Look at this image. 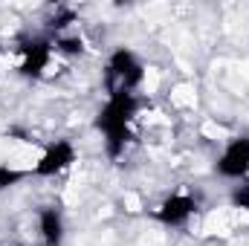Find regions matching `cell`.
Masks as SVG:
<instances>
[{
  "label": "cell",
  "instance_id": "3",
  "mask_svg": "<svg viewBox=\"0 0 249 246\" xmlns=\"http://www.w3.org/2000/svg\"><path fill=\"white\" fill-rule=\"evenodd\" d=\"M75 159H78L75 145H72L70 139H55V142H50V145L44 148V154L38 157V162H35V168L29 171V177H55V174L67 171Z\"/></svg>",
  "mask_w": 249,
  "mask_h": 246
},
{
  "label": "cell",
  "instance_id": "8",
  "mask_svg": "<svg viewBox=\"0 0 249 246\" xmlns=\"http://www.w3.org/2000/svg\"><path fill=\"white\" fill-rule=\"evenodd\" d=\"M29 174L26 171H20V168H12V165H6V162H0V191H6V188H15V185H20L26 180Z\"/></svg>",
  "mask_w": 249,
  "mask_h": 246
},
{
  "label": "cell",
  "instance_id": "10",
  "mask_svg": "<svg viewBox=\"0 0 249 246\" xmlns=\"http://www.w3.org/2000/svg\"><path fill=\"white\" fill-rule=\"evenodd\" d=\"M55 53L81 55V53H84V41H81V38H55Z\"/></svg>",
  "mask_w": 249,
  "mask_h": 246
},
{
  "label": "cell",
  "instance_id": "5",
  "mask_svg": "<svg viewBox=\"0 0 249 246\" xmlns=\"http://www.w3.org/2000/svg\"><path fill=\"white\" fill-rule=\"evenodd\" d=\"M53 50L55 44L47 41V38H29L20 44V64H18V72L23 78H41L44 70L50 67L53 58Z\"/></svg>",
  "mask_w": 249,
  "mask_h": 246
},
{
  "label": "cell",
  "instance_id": "7",
  "mask_svg": "<svg viewBox=\"0 0 249 246\" xmlns=\"http://www.w3.org/2000/svg\"><path fill=\"white\" fill-rule=\"evenodd\" d=\"M38 232H41L44 246H61L64 244L61 209H55V206H41V209H38Z\"/></svg>",
  "mask_w": 249,
  "mask_h": 246
},
{
  "label": "cell",
  "instance_id": "9",
  "mask_svg": "<svg viewBox=\"0 0 249 246\" xmlns=\"http://www.w3.org/2000/svg\"><path fill=\"white\" fill-rule=\"evenodd\" d=\"M70 23H75V12L72 9H61V12H55L53 18H50V32H64Z\"/></svg>",
  "mask_w": 249,
  "mask_h": 246
},
{
  "label": "cell",
  "instance_id": "1",
  "mask_svg": "<svg viewBox=\"0 0 249 246\" xmlns=\"http://www.w3.org/2000/svg\"><path fill=\"white\" fill-rule=\"evenodd\" d=\"M139 110V99L136 93L116 87L110 93V99L105 102V107L96 116V130L105 133V148L110 159H119L124 151V145L130 142V122Z\"/></svg>",
  "mask_w": 249,
  "mask_h": 246
},
{
  "label": "cell",
  "instance_id": "6",
  "mask_svg": "<svg viewBox=\"0 0 249 246\" xmlns=\"http://www.w3.org/2000/svg\"><path fill=\"white\" fill-rule=\"evenodd\" d=\"M197 211V200L191 194H171L165 197L157 209H154V220L171 229H180L191 220V214Z\"/></svg>",
  "mask_w": 249,
  "mask_h": 246
},
{
  "label": "cell",
  "instance_id": "2",
  "mask_svg": "<svg viewBox=\"0 0 249 246\" xmlns=\"http://www.w3.org/2000/svg\"><path fill=\"white\" fill-rule=\"evenodd\" d=\"M113 78L119 81L122 90H130V93L145 81V64L136 58L133 50L119 47V50L110 53V58H107V81H113ZM113 90H116V87H113Z\"/></svg>",
  "mask_w": 249,
  "mask_h": 246
},
{
  "label": "cell",
  "instance_id": "11",
  "mask_svg": "<svg viewBox=\"0 0 249 246\" xmlns=\"http://www.w3.org/2000/svg\"><path fill=\"white\" fill-rule=\"evenodd\" d=\"M229 203H232V209L249 211V183L235 185V188H232V194H229Z\"/></svg>",
  "mask_w": 249,
  "mask_h": 246
},
{
  "label": "cell",
  "instance_id": "4",
  "mask_svg": "<svg viewBox=\"0 0 249 246\" xmlns=\"http://www.w3.org/2000/svg\"><path fill=\"white\" fill-rule=\"evenodd\" d=\"M214 171L223 180H244L249 174V136H235L223 148V154L214 162Z\"/></svg>",
  "mask_w": 249,
  "mask_h": 246
}]
</instances>
